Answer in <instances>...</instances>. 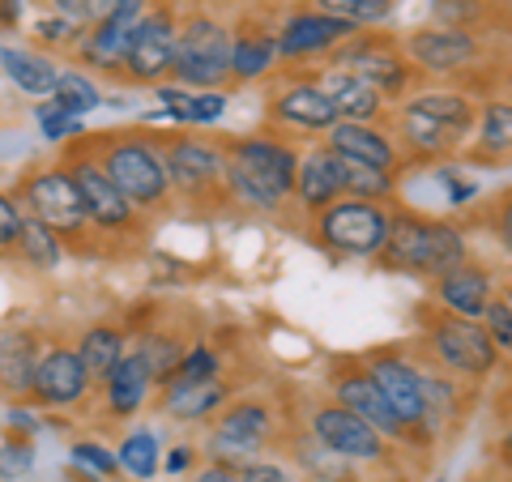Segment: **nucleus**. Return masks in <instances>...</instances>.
Returning a JSON list of instances; mask_svg holds the SVG:
<instances>
[{"mask_svg": "<svg viewBox=\"0 0 512 482\" xmlns=\"http://www.w3.org/2000/svg\"><path fill=\"white\" fill-rule=\"evenodd\" d=\"M478 103L470 90H419L389 107V133L402 146L406 163H440L470 146Z\"/></svg>", "mask_w": 512, "mask_h": 482, "instance_id": "obj_1", "label": "nucleus"}, {"mask_svg": "<svg viewBox=\"0 0 512 482\" xmlns=\"http://www.w3.org/2000/svg\"><path fill=\"white\" fill-rule=\"evenodd\" d=\"M227 197L261 214H278L295 197L299 150L282 137H227Z\"/></svg>", "mask_w": 512, "mask_h": 482, "instance_id": "obj_2", "label": "nucleus"}, {"mask_svg": "<svg viewBox=\"0 0 512 482\" xmlns=\"http://www.w3.org/2000/svg\"><path fill=\"white\" fill-rule=\"evenodd\" d=\"M470 256L466 231L448 218H427L414 214L406 205L389 210V239L376 256L380 269L389 273H410V278H440L444 269L461 265Z\"/></svg>", "mask_w": 512, "mask_h": 482, "instance_id": "obj_3", "label": "nucleus"}, {"mask_svg": "<svg viewBox=\"0 0 512 482\" xmlns=\"http://www.w3.org/2000/svg\"><path fill=\"white\" fill-rule=\"evenodd\" d=\"M90 158L103 167V175L116 184L128 201L137 205L141 214L146 210H163L171 201V175L163 163V146L154 137L141 133H99L94 146H86Z\"/></svg>", "mask_w": 512, "mask_h": 482, "instance_id": "obj_4", "label": "nucleus"}, {"mask_svg": "<svg viewBox=\"0 0 512 482\" xmlns=\"http://www.w3.org/2000/svg\"><path fill=\"white\" fill-rule=\"evenodd\" d=\"M419 325H423L427 355L436 359L440 372L478 384L500 367V350H495V342L487 337L483 320H466V316H453V312L436 308V303H423Z\"/></svg>", "mask_w": 512, "mask_h": 482, "instance_id": "obj_5", "label": "nucleus"}, {"mask_svg": "<svg viewBox=\"0 0 512 482\" xmlns=\"http://www.w3.org/2000/svg\"><path fill=\"white\" fill-rule=\"evenodd\" d=\"M312 239L346 261H376L389 239V210L380 201L338 197L312 218Z\"/></svg>", "mask_w": 512, "mask_h": 482, "instance_id": "obj_6", "label": "nucleus"}, {"mask_svg": "<svg viewBox=\"0 0 512 482\" xmlns=\"http://www.w3.org/2000/svg\"><path fill=\"white\" fill-rule=\"evenodd\" d=\"M325 60L333 64V69H346L350 77L376 86L389 103L406 99L410 86L423 77L410 64V56L402 52V43H397V39H389V35H363V30H355L346 43H338Z\"/></svg>", "mask_w": 512, "mask_h": 482, "instance_id": "obj_7", "label": "nucleus"}, {"mask_svg": "<svg viewBox=\"0 0 512 482\" xmlns=\"http://www.w3.org/2000/svg\"><path fill=\"white\" fill-rule=\"evenodd\" d=\"M171 77L188 90H218L231 77V30L210 13H192L180 22Z\"/></svg>", "mask_w": 512, "mask_h": 482, "instance_id": "obj_8", "label": "nucleus"}, {"mask_svg": "<svg viewBox=\"0 0 512 482\" xmlns=\"http://www.w3.org/2000/svg\"><path fill=\"white\" fill-rule=\"evenodd\" d=\"M163 163L171 175V192L210 205V201H227V150L222 141H205V137H163Z\"/></svg>", "mask_w": 512, "mask_h": 482, "instance_id": "obj_9", "label": "nucleus"}, {"mask_svg": "<svg viewBox=\"0 0 512 482\" xmlns=\"http://www.w3.org/2000/svg\"><path fill=\"white\" fill-rule=\"evenodd\" d=\"M18 205H22V214L39 218L43 227H52L60 239H82L90 231L86 201H82V192H77L73 175L64 163L30 171L18 184Z\"/></svg>", "mask_w": 512, "mask_h": 482, "instance_id": "obj_10", "label": "nucleus"}, {"mask_svg": "<svg viewBox=\"0 0 512 482\" xmlns=\"http://www.w3.org/2000/svg\"><path fill=\"white\" fill-rule=\"evenodd\" d=\"M367 372H372L376 389L384 393V401L393 406V414L410 427L414 444H431L436 436L427 431V406H423V367L410 363L402 350H372L363 359Z\"/></svg>", "mask_w": 512, "mask_h": 482, "instance_id": "obj_11", "label": "nucleus"}, {"mask_svg": "<svg viewBox=\"0 0 512 482\" xmlns=\"http://www.w3.org/2000/svg\"><path fill=\"white\" fill-rule=\"evenodd\" d=\"M308 436L320 448H329V453H338L355 465H376V461L389 457V440H384L367 419H359L355 410L338 406V401H320V406H312Z\"/></svg>", "mask_w": 512, "mask_h": 482, "instance_id": "obj_12", "label": "nucleus"}, {"mask_svg": "<svg viewBox=\"0 0 512 482\" xmlns=\"http://www.w3.org/2000/svg\"><path fill=\"white\" fill-rule=\"evenodd\" d=\"M64 167H69L77 192H82L86 218H90V227H94V231H103V235H128V231H137L141 210L124 197L116 184L107 180L103 167L94 163L86 146H82V150H73L69 158H64Z\"/></svg>", "mask_w": 512, "mask_h": 482, "instance_id": "obj_13", "label": "nucleus"}, {"mask_svg": "<svg viewBox=\"0 0 512 482\" xmlns=\"http://www.w3.org/2000/svg\"><path fill=\"white\" fill-rule=\"evenodd\" d=\"M329 393L338 406L346 410H355L359 419H367L384 440H397V444H414L410 436V427L397 419L393 406L384 401V393L376 389V380L372 372H367V363L363 359H338L329 367Z\"/></svg>", "mask_w": 512, "mask_h": 482, "instance_id": "obj_14", "label": "nucleus"}, {"mask_svg": "<svg viewBox=\"0 0 512 482\" xmlns=\"http://www.w3.org/2000/svg\"><path fill=\"white\" fill-rule=\"evenodd\" d=\"M175 39H180V22H175L171 5H158L154 13H141V22L133 26V39H128V56H124L120 73L137 86H163L171 77Z\"/></svg>", "mask_w": 512, "mask_h": 482, "instance_id": "obj_15", "label": "nucleus"}, {"mask_svg": "<svg viewBox=\"0 0 512 482\" xmlns=\"http://www.w3.org/2000/svg\"><path fill=\"white\" fill-rule=\"evenodd\" d=\"M274 436H278V414H274L269 401H256V397L252 401H227L214 436H210V448H214L218 461L244 465Z\"/></svg>", "mask_w": 512, "mask_h": 482, "instance_id": "obj_16", "label": "nucleus"}, {"mask_svg": "<svg viewBox=\"0 0 512 482\" xmlns=\"http://www.w3.org/2000/svg\"><path fill=\"white\" fill-rule=\"evenodd\" d=\"M402 52L423 77H461L470 73L478 56H483V39L478 30H453V26H423L410 30L402 39Z\"/></svg>", "mask_w": 512, "mask_h": 482, "instance_id": "obj_17", "label": "nucleus"}, {"mask_svg": "<svg viewBox=\"0 0 512 482\" xmlns=\"http://www.w3.org/2000/svg\"><path fill=\"white\" fill-rule=\"evenodd\" d=\"M269 120L282 133H312L325 137L333 124H338V111H333L329 94L316 86V77H286V82L269 94Z\"/></svg>", "mask_w": 512, "mask_h": 482, "instance_id": "obj_18", "label": "nucleus"}, {"mask_svg": "<svg viewBox=\"0 0 512 482\" xmlns=\"http://www.w3.org/2000/svg\"><path fill=\"white\" fill-rule=\"evenodd\" d=\"M325 146L338 158H350V163H363V167H376V171H389V175L406 171V154H402V146H397L393 133L384 124L338 120L325 133Z\"/></svg>", "mask_w": 512, "mask_h": 482, "instance_id": "obj_19", "label": "nucleus"}, {"mask_svg": "<svg viewBox=\"0 0 512 482\" xmlns=\"http://www.w3.org/2000/svg\"><path fill=\"white\" fill-rule=\"evenodd\" d=\"M359 26H350V22H338V18H325V13H316V9H299L291 13L274 35H278V56L282 60H312V56H329L338 43H346L350 35H355Z\"/></svg>", "mask_w": 512, "mask_h": 482, "instance_id": "obj_20", "label": "nucleus"}, {"mask_svg": "<svg viewBox=\"0 0 512 482\" xmlns=\"http://www.w3.org/2000/svg\"><path fill=\"white\" fill-rule=\"evenodd\" d=\"M431 299L436 308L453 312V316H466V320H483L487 303L495 299V278L483 261H461L453 269H444L440 278H431Z\"/></svg>", "mask_w": 512, "mask_h": 482, "instance_id": "obj_21", "label": "nucleus"}, {"mask_svg": "<svg viewBox=\"0 0 512 482\" xmlns=\"http://www.w3.org/2000/svg\"><path fill=\"white\" fill-rule=\"evenodd\" d=\"M90 393V376L73 346H52L35 363V380H30V397L39 406H77Z\"/></svg>", "mask_w": 512, "mask_h": 482, "instance_id": "obj_22", "label": "nucleus"}, {"mask_svg": "<svg viewBox=\"0 0 512 482\" xmlns=\"http://www.w3.org/2000/svg\"><path fill=\"white\" fill-rule=\"evenodd\" d=\"M342 197V167H338V154H333L325 141H316L299 154V175H295V201L299 210L316 218L325 205H333Z\"/></svg>", "mask_w": 512, "mask_h": 482, "instance_id": "obj_23", "label": "nucleus"}, {"mask_svg": "<svg viewBox=\"0 0 512 482\" xmlns=\"http://www.w3.org/2000/svg\"><path fill=\"white\" fill-rule=\"evenodd\" d=\"M316 77V86L329 94V103L333 111H338V120H359V124H380V120H389V99L376 90V86H367L359 82V77H350L346 69H320L312 73Z\"/></svg>", "mask_w": 512, "mask_h": 482, "instance_id": "obj_24", "label": "nucleus"}, {"mask_svg": "<svg viewBox=\"0 0 512 482\" xmlns=\"http://www.w3.org/2000/svg\"><path fill=\"white\" fill-rule=\"evenodd\" d=\"M231 401V389L227 380H184L175 376L163 384V414L175 423H205L214 419V414H222V406Z\"/></svg>", "mask_w": 512, "mask_h": 482, "instance_id": "obj_25", "label": "nucleus"}, {"mask_svg": "<svg viewBox=\"0 0 512 482\" xmlns=\"http://www.w3.org/2000/svg\"><path fill=\"white\" fill-rule=\"evenodd\" d=\"M150 367H146V359L137 355H124L116 367L107 372V380H103V397H107V414L111 419H133V414L146 406V397H150Z\"/></svg>", "mask_w": 512, "mask_h": 482, "instance_id": "obj_26", "label": "nucleus"}, {"mask_svg": "<svg viewBox=\"0 0 512 482\" xmlns=\"http://www.w3.org/2000/svg\"><path fill=\"white\" fill-rule=\"evenodd\" d=\"M470 158H478V163H504V158H512V99H504V94L478 107Z\"/></svg>", "mask_w": 512, "mask_h": 482, "instance_id": "obj_27", "label": "nucleus"}, {"mask_svg": "<svg viewBox=\"0 0 512 482\" xmlns=\"http://www.w3.org/2000/svg\"><path fill=\"white\" fill-rule=\"evenodd\" d=\"M0 69L22 94H35V99H47L64 73L52 56L30 52V47H0Z\"/></svg>", "mask_w": 512, "mask_h": 482, "instance_id": "obj_28", "label": "nucleus"}, {"mask_svg": "<svg viewBox=\"0 0 512 482\" xmlns=\"http://www.w3.org/2000/svg\"><path fill=\"white\" fill-rule=\"evenodd\" d=\"M278 60V35L265 26H244L239 35H231V77L235 82H256L274 69Z\"/></svg>", "mask_w": 512, "mask_h": 482, "instance_id": "obj_29", "label": "nucleus"}, {"mask_svg": "<svg viewBox=\"0 0 512 482\" xmlns=\"http://www.w3.org/2000/svg\"><path fill=\"white\" fill-rule=\"evenodd\" d=\"M35 363H39L35 337L22 333V329H0V389L13 393V397L30 393Z\"/></svg>", "mask_w": 512, "mask_h": 482, "instance_id": "obj_30", "label": "nucleus"}, {"mask_svg": "<svg viewBox=\"0 0 512 482\" xmlns=\"http://www.w3.org/2000/svg\"><path fill=\"white\" fill-rule=\"evenodd\" d=\"M461 384L470 380H457L448 372H427L423 376V406H427V431L431 436H440L444 427H457L466 419V397H461Z\"/></svg>", "mask_w": 512, "mask_h": 482, "instance_id": "obj_31", "label": "nucleus"}, {"mask_svg": "<svg viewBox=\"0 0 512 482\" xmlns=\"http://www.w3.org/2000/svg\"><path fill=\"white\" fill-rule=\"evenodd\" d=\"M124 342H128V337H124V329H116V325H90V329L82 333V342H77V359H82L90 384H103L111 367H116V363L128 355Z\"/></svg>", "mask_w": 512, "mask_h": 482, "instance_id": "obj_32", "label": "nucleus"}, {"mask_svg": "<svg viewBox=\"0 0 512 482\" xmlns=\"http://www.w3.org/2000/svg\"><path fill=\"white\" fill-rule=\"evenodd\" d=\"M338 167H342V197H363V201H380V205L393 201L397 180H402V175L350 163V158H338Z\"/></svg>", "mask_w": 512, "mask_h": 482, "instance_id": "obj_33", "label": "nucleus"}, {"mask_svg": "<svg viewBox=\"0 0 512 482\" xmlns=\"http://www.w3.org/2000/svg\"><path fill=\"white\" fill-rule=\"evenodd\" d=\"M22 252V261L26 265H35V269H56L60 265V256H64V239L52 231V227H43L39 218H22V231H18V244H13Z\"/></svg>", "mask_w": 512, "mask_h": 482, "instance_id": "obj_34", "label": "nucleus"}, {"mask_svg": "<svg viewBox=\"0 0 512 482\" xmlns=\"http://www.w3.org/2000/svg\"><path fill=\"white\" fill-rule=\"evenodd\" d=\"M184 350H188V342H180L175 333H146V337H141V346H137V355L146 359L150 380L163 389V384L175 380V372H180Z\"/></svg>", "mask_w": 512, "mask_h": 482, "instance_id": "obj_35", "label": "nucleus"}, {"mask_svg": "<svg viewBox=\"0 0 512 482\" xmlns=\"http://www.w3.org/2000/svg\"><path fill=\"white\" fill-rule=\"evenodd\" d=\"M120 465L133 478H154L158 470H163V444H158L154 431H128V436L120 440Z\"/></svg>", "mask_w": 512, "mask_h": 482, "instance_id": "obj_36", "label": "nucleus"}, {"mask_svg": "<svg viewBox=\"0 0 512 482\" xmlns=\"http://www.w3.org/2000/svg\"><path fill=\"white\" fill-rule=\"evenodd\" d=\"M316 13L325 18H338V22H350V26H376L384 18H393L397 0H308Z\"/></svg>", "mask_w": 512, "mask_h": 482, "instance_id": "obj_37", "label": "nucleus"}, {"mask_svg": "<svg viewBox=\"0 0 512 482\" xmlns=\"http://www.w3.org/2000/svg\"><path fill=\"white\" fill-rule=\"evenodd\" d=\"M47 103H52L56 111H69V116H82V120H86V111H94L103 99H99V86H94L90 77L64 69L60 82H56V90L47 94Z\"/></svg>", "mask_w": 512, "mask_h": 482, "instance_id": "obj_38", "label": "nucleus"}, {"mask_svg": "<svg viewBox=\"0 0 512 482\" xmlns=\"http://www.w3.org/2000/svg\"><path fill=\"white\" fill-rule=\"evenodd\" d=\"M436 26H453V30H478V22L491 18L487 0H431Z\"/></svg>", "mask_w": 512, "mask_h": 482, "instance_id": "obj_39", "label": "nucleus"}, {"mask_svg": "<svg viewBox=\"0 0 512 482\" xmlns=\"http://www.w3.org/2000/svg\"><path fill=\"white\" fill-rule=\"evenodd\" d=\"M175 376H184V380H218L222 376V359L205 342H197V346L184 350L180 372H175Z\"/></svg>", "mask_w": 512, "mask_h": 482, "instance_id": "obj_40", "label": "nucleus"}, {"mask_svg": "<svg viewBox=\"0 0 512 482\" xmlns=\"http://www.w3.org/2000/svg\"><path fill=\"white\" fill-rule=\"evenodd\" d=\"M30 470H35V448L26 440L0 444V482H22Z\"/></svg>", "mask_w": 512, "mask_h": 482, "instance_id": "obj_41", "label": "nucleus"}, {"mask_svg": "<svg viewBox=\"0 0 512 482\" xmlns=\"http://www.w3.org/2000/svg\"><path fill=\"white\" fill-rule=\"evenodd\" d=\"M483 329L487 337L495 342V350H500V359H512V312L500 303V295H495L487 303V312H483Z\"/></svg>", "mask_w": 512, "mask_h": 482, "instance_id": "obj_42", "label": "nucleus"}, {"mask_svg": "<svg viewBox=\"0 0 512 482\" xmlns=\"http://www.w3.org/2000/svg\"><path fill=\"white\" fill-rule=\"evenodd\" d=\"M222 111H227V90H192L184 124H214L222 120Z\"/></svg>", "mask_w": 512, "mask_h": 482, "instance_id": "obj_43", "label": "nucleus"}, {"mask_svg": "<svg viewBox=\"0 0 512 482\" xmlns=\"http://www.w3.org/2000/svg\"><path fill=\"white\" fill-rule=\"evenodd\" d=\"M39 128H43V137H52V141H69V137L82 133V116H69V111H56L52 103H43Z\"/></svg>", "mask_w": 512, "mask_h": 482, "instance_id": "obj_44", "label": "nucleus"}, {"mask_svg": "<svg viewBox=\"0 0 512 482\" xmlns=\"http://www.w3.org/2000/svg\"><path fill=\"white\" fill-rule=\"evenodd\" d=\"M491 235L512 256V184L504 192H495V201H491Z\"/></svg>", "mask_w": 512, "mask_h": 482, "instance_id": "obj_45", "label": "nucleus"}, {"mask_svg": "<svg viewBox=\"0 0 512 482\" xmlns=\"http://www.w3.org/2000/svg\"><path fill=\"white\" fill-rule=\"evenodd\" d=\"M73 461L82 465V470H90V474H116L120 470V457H111L107 448H99V444H90V440H82V444H73Z\"/></svg>", "mask_w": 512, "mask_h": 482, "instance_id": "obj_46", "label": "nucleus"}, {"mask_svg": "<svg viewBox=\"0 0 512 482\" xmlns=\"http://www.w3.org/2000/svg\"><path fill=\"white\" fill-rule=\"evenodd\" d=\"M22 205L18 197H9V192H0V252H9L18 244V231H22Z\"/></svg>", "mask_w": 512, "mask_h": 482, "instance_id": "obj_47", "label": "nucleus"}, {"mask_svg": "<svg viewBox=\"0 0 512 482\" xmlns=\"http://www.w3.org/2000/svg\"><path fill=\"white\" fill-rule=\"evenodd\" d=\"M77 30H82V22H77V18H64V13H56V18H43V22H35V35H39V43H52V47H60V43H73Z\"/></svg>", "mask_w": 512, "mask_h": 482, "instance_id": "obj_48", "label": "nucleus"}, {"mask_svg": "<svg viewBox=\"0 0 512 482\" xmlns=\"http://www.w3.org/2000/svg\"><path fill=\"white\" fill-rule=\"evenodd\" d=\"M239 474H244V482H299L291 470H282L274 461H256V457L239 465Z\"/></svg>", "mask_w": 512, "mask_h": 482, "instance_id": "obj_49", "label": "nucleus"}, {"mask_svg": "<svg viewBox=\"0 0 512 482\" xmlns=\"http://www.w3.org/2000/svg\"><path fill=\"white\" fill-rule=\"evenodd\" d=\"M192 482H244V474H239V465H227V461H214L205 465V470L192 478Z\"/></svg>", "mask_w": 512, "mask_h": 482, "instance_id": "obj_50", "label": "nucleus"}, {"mask_svg": "<svg viewBox=\"0 0 512 482\" xmlns=\"http://www.w3.org/2000/svg\"><path fill=\"white\" fill-rule=\"evenodd\" d=\"M120 9V0H86V9H82V22L86 26H94V22H103V18H111V13Z\"/></svg>", "mask_w": 512, "mask_h": 482, "instance_id": "obj_51", "label": "nucleus"}, {"mask_svg": "<svg viewBox=\"0 0 512 482\" xmlns=\"http://www.w3.org/2000/svg\"><path fill=\"white\" fill-rule=\"evenodd\" d=\"M192 470V448L180 444V448H171V457H167V474H184Z\"/></svg>", "mask_w": 512, "mask_h": 482, "instance_id": "obj_52", "label": "nucleus"}, {"mask_svg": "<svg viewBox=\"0 0 512 482\" xmlns=\"http://www.w3.org/2000/svg\"><path fill=\"white\" fill-rule=\"evenodd\" d=\"M18 18H22V0H0V22L13 26Z\"/></svg>", "mask_w": 512, "mask_h": 482, "instance_id": "obj_53", "label": "nucleus"}, {"mask_svg": "<svg viewBox=\"0 0 512 482\" xmlns=\"http://www.w3.org/2000/svg\"><path fill=\"white\" fill-rule=\"evenodd\" d=\"M82 9H86V0H56V13H64V18L82 22Z\"/></svg>", "mask_w": 512, "mask_h": 482, "instance_id": "obj_54", "label": "nucleus"}, {"mask_svg": "<svg viewBox=\"0 0 512 482\" xmlns=\"http://www.w3.org/2000/svg\"><path fill=\"white\" fill-rule=\"evenodd\" d=\"M9 423H13V427H22V431H35V427H39V423L30 419L26 410H13V414H9Z\"/></svg>", "mask_w": 512, "mask_h": 482, "instance_id": "obj_55", "label": "nucleus"}, {"mask_svg": "<svg viewBox=\"0 0 512 482\" xmlns=\"http://www.w3.org/2000/svg\"><path fill=\"white\" fill-rule=\"evenodd\" d=\"M500 457H504V461L512 465V427H508L504 436H500Z\"/></svg>", "mask_w": 512, "mask_h": 482, "instance_id": "obj_56", "label": "nucleus"}, {"mask_svg": "<svg viewBox=\"0 0 512 482\" xmlns=\"http://www.w3.org/2000/svg\"><path fill=\"white\" fill-rule=\"evenodd\" d=\"M500 303H504V308L512 312V282H504V291H500Z\"/></svg>", "mask_w": 512, "mask_h": 482, "instance_id": "obj_57", "label": "nucleus"}, {"mask_svg": "<svg viewBox=\"0 0 512 482\" xmlns=\"http://www.w3.org/2000/svg\"><path fill=\"white\" fill-rule=\"evenodd\" d=\"M436 482H444V478H436Z\"/></svg>", "mask_w": 512, "mask_h": 482, "instance_id": "obj_58", "label": "nucleus"}]
</instances>
